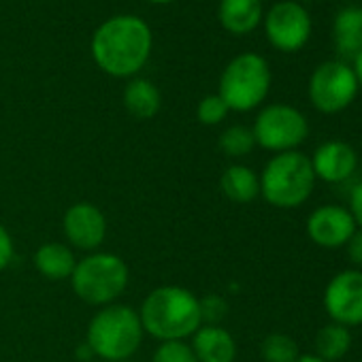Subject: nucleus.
Listing matches in <instances>:
<instances>
[{"label":"nucleus","mask_w":362,"mask_h":362,"mask_svg":"<svg viewBox=\"0 0 362 362\" xmlns=\"http://www.w3.org/2000/svg\"><path fill=\"white\" fill-rule=\"evenodd\" d=\"M128 264L111 252H94L77 262L71 286L73 292L92 307L113 305L128 288Z\"/></svg>","instance_id":"5"},{"label":"nucleus","mask_w":362,"mask_h":362,"mask_svg":"<svg viewBox=\"0 0 362 362\" xmlns=\"http://www.w3.org/2000/svg\"><path fill=\"white\" fill-rule=\"evenodd\" d=\"M347 211L351 214L356 226L362 228V181H360V184L349 194V207H347Z\"/></svg>","instance_id":"27"},{"label":"nucleus","mask_w":362,"mask_h":362,"mask_svg":"<svg viewBox=\"0 0 362 362\" xmlns=\"http://www.w3.org/2000/svg\"><path fill=\"white\" fill-rule=\"evenodd\" d=\"M218 145L228 158H243L256 147V139H254L252 128H247V126H230L220 134Z\"/></svg>","instance_id":"22"},{"label":"nucleus","mask_w":362,"mask_h":362,"mask_svg":"<svg viewBox=\"0 0 362 362\" xmlns=\"http://www.w3.org/2000/svg\"><path fill=\"white\" fill-rule=\"evenodd\" d=\"M262 0H220L218 20L233 35H250L262 22Z\"/></svg>","instance_id":"16"},{"label":"nucleus","mask_w":362,"mask_h":362,"mask_svg":"<svg viewBox=\"0 0 362 362\" xmlns=\"http://www.w3.org/2000/svg\"><path fill=\"white\" fill-rule=\"evenodd\" d=\"M151 30L136 16H115L100 24L92 37V56L111 77L136 75L151 54Z\"/></svg>","instance_id":"1"},{"label":"nucleus","mask_w":362,"mask_h":362,"mask_svg":"<svg viewBox=\"0 0 362 362\" xmlns=\"http://www.w3.org/2000/svg\"><path fill=\"white\" fill-rule=\"evenodd\" d=\"M332 41L341 62H354L362 52V7H345L332 22Z\"/></svg>","instance_id":"15"},{"label":"nucleus","mask_w":362,"mask_h":362,"mask_svg":"<svg viewBox=\"0 0 362 362\" xmlns=\"http://www.w3.org/2000/svg\"><path fill=\"white\" fill-rule=\"evenodd\" d=\"M264 33L275 49L294 54L303 49L311 37V16L300 3L281 0L269 9L264 18Z\"/></svg>","instance_id":"9"},{"label":"nucleus","mask_w":362,"mask_h":362,"mask_svg":"<svg viewBox=\"0 0 362 362\" xmlns=\"http://www.w3.org/2000/svg\"><path fill=\"white\" fill-rule=\"evenodd\" d=\"M151 362H199L190 343L186 341H164L151 356Z\"/></svg>","instance_id":"23"},{"label":"nucleus","mask_w":362,"mask_h":362,"mask_svg":"<svg viewBox=\"0 0 362 362\" xmlns=\"http://www.w3.org/2000/svg\"><path fill=\"white\" fill-rule=\"evenodd\" d=\"M139 317L143 332L160 343L186 341L205 324L201 298L181 286H160L151 290L139 309Z\"/></svg>","instance_id":"2"},{"label":"nucleus","mask_w":362,"mask_h":362,"mask_svg":"<svg viewBox=\"0 0 362 362\" xmlns=\"http://www.w3.org/2000/svg\"><path fill=\"white\" fill-rule=\"evenodd\" d=\"M228 107H226V103L218 96V94H209V96H205L201 103H199V107H197V117H199V122L203 124V126H218V124H222L224 119H226V115H228Z\"/></svg>","instance_id":"24"},{"label":"nucleus","mask_w":362,"mask_h":362,"mask_svg":"<svg viewBox=\"0 0 362 362\" xmlns=\"http://www.w3.org/2000/svg\"><path fill=\"white\" fill-rule=\"evenodd\" d=\"M324 309L330 322L341 326L362 324V271L345 269L337 273L324 290Z\"/></svg>","instance_id":"10"},{"label":"nucleus","mask_w":362,"mask_h":362,"mask_svg":"<svg viewBox=\"0 0 362 362\" xmlns=\"http://www.w3.org/2000/svg\"><path fill=\"white\" fill-rule=\"evenodd\" d=\"M35 267L45 279L64 281V279H71V275L77 267V260H75L71 245L49 241V243H43L35 252Z\"/></svg>","instance_id":"17"},{"label":"nucleus","mask_w":362,"mask_h":362,"mask_svg":"<svg viewBox=\"0 0 362 362\" xmlns=\"http://www.w3.org/2000/svg\"><path fill=\"white\" fill-rule=\"evenodd\" d=\"M160 90L149 79H132L124 88V107L136 119H149L160 111Z\"/></svg>","instance_id":"19"},{"label":"nucleus","mask_w":362,"mask_h":362,"mask_svg":"<svg viewBox=\"0 0 362 362\" xmlns=\"http://www.w3.org/2000/svg\"><path fill=\"white\" fill-rule=\"evenodd\" d=\"M351 69H354V73H356V79H358V86L362 88V52L358 54V58L351 62Z\"/></svg>","instance_id":"28"},{"label":"nucleus","mask_w":362,"mask_h":362,"mask_svg":"<svg viewBox=\"0 0 362 362\" xmlns=\"http://www.w3.org/2000/svg\"><path fill=\"white\" fill-rule=\"evenodd\" d=\"M345 250H347L349 262L356 267H362V228H356V233L345 243Z\"/></svg>","instance_id":"26"},{"label":"nucleus","mask_w":362,"mask_h":362,"mask_svg":"<svg viewBox=\"0 0 362 362\" xmlns=\"http://www.w3.org/2000/svg\"><path fill=\"white\" fill-rule=\"evenodd\" d=\"M149 3H158V5H164V3H170V0H149Z\"/></svg>","instance_id":"30"},{"label":"nucleus","mask_w":362,"mask_h":362,"mask_svg":"<svg viewBox=\"0 0 362 362\" xmlns=\"http://www.w3.org/2000/svg\"><path fill=\"white\" fill-rule=\"evenodd\" d=\"M190 347L199 362H235L237 358L235 337L218 324H203L192 334Z\"/></svg>","instance_id":"14"},{"label":"nucleus","mask_w":362,"mask_h":362,"mask_svg":"<svg viewBox=\"0 0 362 362\" xmlns=\"http://www.w3.org/2000/svg\"><path fill=\"white\" fill-rule=\"evenodd\" d=\"M143 334L136 309L130 305H107L90 320L86 345L96 358L122 362L134 356L141 347Z\"/></svg>","instance_id":"3"},{"label":"nucleus","mask_w":362,"mask_h":362,"mask_svg":"<svg viewBox=\"0 0 362 362\" xmlns=\"http://www.w3.org/2000/svg\"><path fill=\"white\" fill-rule=\"evenodd\" d=\"M358 79L351 64L341 60L322 62L309 77V100L311 105L324 113L334 115L345 111L358 96Z\"/></svg>","instance_id":"8"},{"label":"nucleus","mask_w":362,"mask_h":362,"mask_svg":"<svg viewBox=\"0 0 362 362\" xmlns=\"http://www.w3.org/2000/svg\"><path fill=\"white\" fill-rule=\"evenodd\" d=\"M122 362H128V360H122Z\"/></svg>","instance_id":"31"},{"label":"nucleus","mask_w":362,"mask_h":362,"mask_svg":"<svg viewBox=\"0 0 362 362\" xmlns=\"http://www.w3.org/2000/svg\"><path fill=\"white\" fill-rule=\"evenodd\" d=\"M220 190L228 201L245 205L260 194V177L245 164H233L220 177Z\"/></svg>","instance_id":"18"},{"label":"nucleus","mask_w":362,"mask_h":362,"mask_svg":"<svg viewBox=\"0 0 362 362\" xmlns=\"http://www.w3.org/2000/svg\"><path fill=\"white\" fill-rule=\"evenodd\" d=\"M258 177L262 199L277 209L300 207L315 188L311 160L296 149L275 153Z\"/></svg>","instance_id":"4"},{"label":"nucleus","mask_w":362,"mask_h":362,"mask_svg":"<svg viewBox=\"0 0 362 362\" xmlns=\"http://www.w3.org/2000/svg\"><path fill=\"white\" fill-rule=\"evenodd\" d=\"M296 362H326V360H322V358H317L315 354H300Z\"/></svg>","instance_id":"29"},{"label":"nucleus","mask_w":362,"mask_h":362,"mask_svg":"<svg viewBox=\"0 0 362 362\" xmlns=\"http://www.w3.org/2000/svg\"><path fill=\"white\" fill-rule=\"evenodd\" d=\"M271 90V69L269 62L258 54H239L233 58L222 77L218 96L226 103L230 111H252L264 103Z\"/></svg>","instance_id":"6"},{"label":"nucleus","mask_w":362,"mask_h":362,"mask_svg":"<svg viewBox=\"0 0 362 362\" xmlns=\"http://www.w3.org/2000/svg\"><path fill=\"white\" fill-rule=\"evenodd\" d=\"M356 228L358 226L347 207L339 205H322L307 218V237L326 250L345 247Z\"/></svg>","instance_id":"12"},{"label":"nucleus","mask_w":362,"mask_h":362,"mask_svg":"<svg viewBox=\"0 0 362 362\" xmlns=\"http://www.w3.org/2000/svg\"><path fill=\"white\" fill-rule=\"evenodd\" d=\"M62 230L73 247L94 252L107 237V218L92 203H75L62 218Z\"/></svg>","instance_id":"11"},{"label":"nucleus","mask_w":362,"mask_h":362,"mask_svg":"<svg viewBox=\"0 0 362 362\" xmlns=\"http://www.w3.org/2000/svg\"><path fill=\"white\" fill-rule=\"evenodd\" d=\"M309 160L315 179H322L326 184H343L358 168V153L345 141L322 143Z\"/></svg>","instance_id":"13"},{"label":"nucleus","mask_w":362,"mask_h":362,"mask_svg":"<svg viewBox=\"0 0 362 362\" xmlns=\"http://www.w3.org/2000/svg\"><path fill=\"white\" fill-rule=\"evenodd\" d=\"M313 347H315V356L326 360V362H337L341 358H345V354L349 351L351 347V332L347 326H341V324H326L317 330L315 334V341H313Z\"/></svg>","instance_id":"20"},{"label":"nucleus","mask_w":362,"mask_h":362,"mask_svg":"<svg viewBox=\"0 0 362 362\" xmlns=\"http://www.w3.org/2000/svg\"><path fill=\"white\" fill-rule=\"evenodd\" d=\"M13 260V239L9 230L0 224V271H5Z\"/></svg>","instance_id":"25"},{"label":"nucleus","mask_w":362,"mask_h":362,"mask_svg":"<svg viewBox=\"0 0 362 362\" xmlns=\"http://www.w3.org/2000/svg\"><path fill=\"white\" fill-rule=\"evenodd\" d=\"M256 145L267 151L284 153L294 151L309 136L307 117L292 105H269L264 107L252 126Z\"/></svg>","instance_id":"7"},{"label":"nucleus","mask_w":362,"mask_h":362,"mask_svg":"<svg viewBox=\"0 0 362 362\" xmlns=\"http://www.w3.org/2000/svg\"><path fill=\"white\" fill-rule=\"evenodd\" d=\"M260 356L264 362H296L300 356L298 343L284 332H271L260 343Z\"/></svg>","instance_id":"21"}]
</instances>
